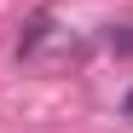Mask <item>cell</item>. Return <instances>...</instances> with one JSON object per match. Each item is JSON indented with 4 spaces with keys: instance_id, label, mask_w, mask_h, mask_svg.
<instances>
[{
    "instance_id": "2",
    "label": "cell",
    "mask_w": 133,
    "mask_h": 133,
    "mask_svg": "<svg viewBox=\"0 0 133 133\" xmlns=\"http://www.w3.org/2000/svg\"><path fill=\"white\" fill-rule=\"evenodd\" d=\"M127 116H133V93H127Z\"/></svg>"
},
{
    "instance_id": "1",
    "label": "cell",
    "mask_w": 133,
    "mask_h": 133,
    "mask_svg": "<svg viewBox=\"0 0 133 133\" xmlns=\"http://www.w3.org/2000/svg\"><path fill=\"white\" fill-rule=\"evenodd\" d=\"M110 46H116V52H127V58H133V23H122V29H110Z\"/></svg>"
}]
</instances>
